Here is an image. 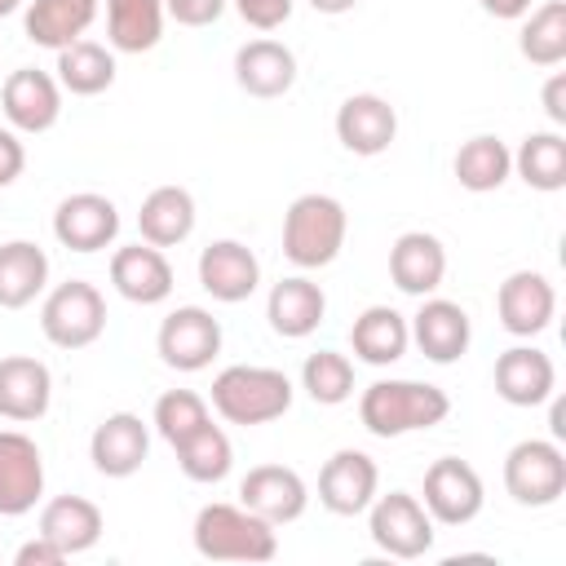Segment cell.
<instances>
[{"label":"cell","instance_id":"7","mask_svg":"<svg viewBox=\"0 0 566 566\" xmlns=\"http://www.w3.org/2000/svg\"><path fill=\"white\" fill-rule=\"evenodd\" d=\"M367 535L380 553L398 562H416L433 548V517L411 491H389V495L376 491V500L367 504Z\"/></svg>","mask_w":566,"mask_h":566},{"label":"cell","instance_id":"13","mask_svg":"<svg viewBox=\"0 0 566 566\" xmlns=\"http://www.w3.org/2000/svg\"><path fill=\"white\" fill-rule=\"evenodd\" d=\"M44 495V455L31 433L0 429V517H22Z\"/></svg>","mask_w":566,"mask_h":566},{"label":"cell","instance_id":"38","mask_svg":"<svg viewBox=\"0 0 566 566\" xmlns=\"http://www.w3.org/2000/svg\"><path fill=\"white\" fill-rule=\"evenodd\" d=\"M212 416H208V402L195 394V389H168V394H159L155 398V411H150V424H155V433L168 442V447H177L181 438H190L199 424H208Z\"/></svg>","mask_w":566,"mask_h":566},{"label":"cell","instance_id":"40","mask_svg":"<svg viewBox=\"0 0 566 566\" xmlns=\"http://www.w3.org/2000/svg\"><path fill=\"white\" fill-rule=\"evenodd\" d=\"M164 13L177 27H212L226 13V0H164Z\"/></svg>","mask_w":566,"mask_h":566},{"label":"cell","instance_id":"41","mask_svg":"<svg viewBox=\"0 0 566 566\" xmlns=\"http://www.w3.org/2000/svg\"><path fill=\"white\" fill-rule=\"evenodd\" d=\"M22 168H27V146L18 142L13 128H0V190L13 186L22 177Z\"/></svg>","mask_w":566,"mask_h":566},{"label":"cell","instance_id":"47","mask_svg":"<svg viewBox=\"0 0 566 566\" xmlns=\"http://www.w3.org/2000/svg\"><path fill=\"white\" fill-rule=\"evenodd\" d=\"M27 0H0V18H9V13H18Z\"/></svg>","mask_w":566,"mask_h":566},{"label":"cell","instance_id":"16","mask_svg":"<svg viewBox=\"0 0 566 566\" xmlns=\"http://www.w3.org/2000/svg\"><path fill=\"white\" fill-rule=\"evenodd\" d=\"M239 504L252 509L256 517H265L270 526H287L305 513L310 504V486L296 469L287 464H256L243 473L239 482Z\"/></svg>","mask_w":566,"mask_h":566},{"label":"cell","instance_id":"45","mask_svg":"<svg viewBox=\"0 0 566 566\" xmlns=\"http://www.w3.org/2000/svg\"><path fill=\"white\" fill-rule=\"evenodd\" d=\"M314 13H327V18H336V13H349L358 0H305Z\"/></svg>","mask_w":566,"mask_h":566},{"label":"cell","instance_id":"3","mask_svg":"<svg viewBox=\"0 0 566 566\" xmlns=\"http://www.w3.org/2000/svg\"><path fill=\"white\" fill-rule=\"evenodd\" d=\"M345 234H349V212L336 195L310 190V195H296L283 212V256L296 270L332 265L345 248Z\"/></svg>","mask_w":566,"mask_h":566},{"label":"cell","instance_id":"4","mask_svg":"<svg viewBox=\"0 0 566 566\" xmlns=\"http://www.w3.org/2000/svg\"><path fill=\"white\" fill-rule=\"evenodd\" d=\"M195 553L208 562H270L279 553V535L265 517H256L243 504H203L190 526Z\"/></svg>","mask_w":566,"mask_h":566},{"label":"cell","instance_id":"14","mask_svg":"<svg viewBox=\"0 0 566 566\" xmlns=\"http://www.w3.org/2000/svg\"><path fill=\"white\" fill-rule=\"evenodd\" d=\"M119 234V208L97 190H75L53 208V239L71 252H102Z\"/></svg>","mask_w":566,"mask_h":566},{"label":"cell","instance_id":"42","mask_svg":"<svg viewBox=\"0 0 566 566\" xmlns=\"http://www.w3.org/2000/svg\"><path fill=\"white\" fill-rule=\"evenodd\" d=\"M66 562V553L53 544V539H44L40 531H35V539H27L18 553H13V566H62Z\"/></svg>","mask_w":566,"mask_h":566},{"label":"cell","instance_id":"22","mask_svg":"<svg viewBox=\"0 0 566 566\" xmlns=\"http://www.w3.org/2000/svg\"><path fill=\"white\" fill-rule=\"evenodd\" d=\"M323 314H327V292H323L314 279H305V274L279 279V283L270 287V296H265L270 332L283 336V340H305V336H314L318 323H323Z\"/></svg>","mask_w":566,"mask_h":566},{"label":"cell","instance_id":"2","mask_svg":"<svg viewBox=\"0 0 566 566\" xmlns=\"http://www.w3.org/2000/svg\"><path fill=\"white\" fill-rule=\"evenodd\" d=\"M296 389L287 380V371L279 367H256V363H234V367H221L212 376V411L226 420V424H270L279 416H287Z\"/></svg>","mask_w":566,"mask_h":566},{"label":"cell","instance_id":"29","mask_svg":"<svg viewBox=\"0 0 566 566\" xmlns=\"http://www.w3.org/2000/svg\"><path fill=\"white\" fill-rule=\"evenodd\" d=\"M195 195L186 186H155L146 199H142V212H137V230L146 243L155 248H177L195 234Z\"/></svg>","mask_w":566,"mask_h":566},{"label":"cell","instance_id":"20","mask_svg":"<svg viewBox=\"0 0 566 566\" xmlns=\"http://www.w3.org/2000/svg\"><path fill=\"white\" fill-rule=\"evenodd\" d=\"M111 287L133 305H164L172 296V265L155 243H128L111 256Z\"/></svg>","mask_w":566,"mask_h":566},{"label":"cell","instance_id":"34","mask_svg":"<svg viewBox=\"0 0 566 566\" xmlns=\"http://www.w3.org/2000/svg\"><path fill=\"white\" fill-rule=\"evenodd\" d=\"M513 172L544 195H557L566 186V137L557 128L544 133H526L522 146L513 150Z\"/></svg>","mask_w":566,"mask_h":566},{"label":"cell","instance_id":"33","mask_svg":"<svg viewBox=\"0 0 566 566\" xmlns=\"http://www.w3.org/2000/svg\"><path fill=\"white\" fill-rule=\"evenodd\" d=\"M164 0H106V40L115 53H150L164 35Z\"/></svg>","mask_w":566,"mask_h":566},{"label":"cell","instance_id":"1","mask_svg":"<svg viewBox=\"0 0 566 566\" xmlns=\"http://www.w3.org/2000/svg\"><path fill=\"white\" fill-rule=\"evenodd\" d=\"M451 411L447 389L429 380H371L358 398V420L371 438H402L442 424Z\"/></svg>","mask_w":566,"mask_h":566},{"label":"cell","instance_id":"44","mask_svg":"<svg viewBox=\"0 0 566 566\" xmlns=\"http://www.w3.org/2000/svg\"><path fill=\"white\" fill-rule=\"evenodd\" d=\"M478 4H482V13H491V18H500V22H517V18L531 13L535 0H478Z\"/></svg>","mask_w":566,"mask_h":566},{"label":"cell","instance_id":"21","mask_svg":"<svg viewBox=\"0 0 566 566\" xmlns=\"http://www.w3.org/2000/svg\"><path fill=\"white\" fill-rule=\"evenodd\" d=\"M389 279L407 296H433L447 279V248L429 230H407L389 248Z\"/></svg>","mask_w":566,"mask_h":566},{"label":"cell","instance_id":"19","mask_svg":"<svg viewBox=\"0 0 566 566\" xmlns=\"http://www.w3.org/2000/svg\"><path fill=\"white\" fill-rule=\"evenodd\" d=\"M150 455V429L133 411H111L93 438H88V460L102 478H133Z\"/></svg>","mask_w":566,"mask_h":566},{"label":"cell","instance_id":"46","mask_svg":"<svg viewBox=\"0 0 566 566\" xmlns=\"http://www.w3.org/2000/svg\"><path fill=\"white\" fill-rule=\"evenodd\" d=\"M548 402H553V442H562V438H566V424H562V420H566V407H562L557 398H548Z\"/></svg>","mask_w":566,"mask_h":566},{"label":"cell","instance_id":"17","mask_svg":"<svg viewBox=\"0 0 566 566\" xmlns=\"http://www.w3.org/2000/svg\"><path fill=\"white\" fill-rule=\"evenodd\" d=\"M336 142L349 150V155H385L398 137V111L380 97V93H349L340 106H336Z\"/></svg>","mask_w":566,"mask_h":566},{"label":"cell","instance_id":"24","mask_svg":"<svg viewBox=\"0 0 566 566\" xmlns=\"http://www.w3.org/2000/svg\"><path fill=\"white\" fill-rule=\"evenodd\" d=\"M234 84L248 93V97H283L292 84H296V53L283 44V40H248L239 44L234 53Z\"/></svg>","mask_w":566,"mask_h":566},{"label":"cell","instance_id":"12","mask_svg":"<svg viewBox=\"0 0 566 566\" xmlns=\"http://www.w3.org/2000/svg\"><path fill=\"white\" fill-rule=\"evenodd\" d=\"M407 327H411V345L438 367L464 358L469 340H473L469 310L460 301H447V296H420V310L407 318Z\"/></svg>","mask_w":566,"mask_h":566},{"label":"cell","instance_id":"10","mask_svg":"<svg viewBox=\"0 0 566 566\" xmlns=\"http://www.w3.org/2000/svg\"><path fill=\"white\" fill-rule=\"evenodd\" d=\"M380 491V469L367 451L358 447H340L323 460L318 469V504L336 517H358L367 513V504Z\"/></svg>","mask_w":566,"mask_h":566},{"label":"cell","instance_id":"30","mask_svg":"<svg viewBox=\"0 0 566 566\" xmlns=\"http://www.w3.org/2000/svg\"><path fill=\"white\" fill-rule=\"evenodd\" d=\"M49 287V256L31 239L0 243V310H27Z\"/></svg>","mask_w":566,"mask_h":566},{"label":"cell","instance_id":"23","mask_svg":"<svg viewBox=\"0 0 566 566\" xmlns=\"http://www.w3.org/2000/svg\"><path fill=\"white\" fill-rule=\"evenodd\" d=\"M495 394L509 407H539L557 394V367L535 345H513L495 358Z\"/></svg>","mask_w":566,"mask_h":566},{"label":"cell","instance_id":"28","mask_svg":"<svg viewBox=\"0 0 566 566\" xmlns=\"http://www.w3.org/2000/svg\"><path fill=\"white\" fill-rule=\"evenodd\" d=\"M102 0H27V18L22 31L31 44L40 49H66L71 40H84V31L93 27Z\"/></svg>","mask_w":566,"mask_h":566},{"label":"cell","instance_id":"15","mask_svg":"<svg viewBox=\"0 0 566 566\" xmlns=\"http://www.w3.org/2000/svg\"><path fill=\"white\" fill-rule=\"evenodd\" d=\"M495 314H500V327L509 336L531 340V336L548 332V323L557 314V292H553L548 274H539V270H513L500 283V292H495Z\"/></svg>","mask_w":566,"mask_h":566},{"label":"cell","instance_id":"25","mask_svg":"<svg viewBox=\"0 0 566 566\" xmlns=\"http://www.w3.org/2000/svg\"><path fill=\"white\" fill-rule=\"evenodd\" d=\"M53 402V371L31 354H4L0 358V416L31 424Z\"/></svg>","mask_w":566,"mask_h":566},{"label":"cell","instance_id":"9","mask_svg":"<svg viewBox=\"0 0 566 566\" xmlns=\"http://www.w3.org/2000/svg\"><path fill=\"white\" fill-rule=\"evenodd\" d=\"M155 349H159L164 367H172V371H203L221 354V323L203 305H177L159 323Z\"/></svg>","mask_w":566,"mask_h":566},{"label":"cell","instance_id":"39","mask_svg":"<svg viewBox=\"0 0 566 566\" xmlns=\"http://www.w3.org/2000/svg\"><path fill=\"white\" fill-rule=\"evenodd\" d=\"M292 4H296V0H234L239 18H243L252 31H279V27L292 18Z\"/></svg>","mask_w":566,"mask_h":566},{"label":"cell","instance_id":"36","mask_svg":"<svg viewBox=\"0 0 566 566\" xmlns=\"http://www.w3.org/2000/svg\"><path fill=\"white\" fill-rule=\"evenodd\" d=\"M517 49L531 66H562L566 62V0H544L522 18Z\"/></svg>","mask_w":566,"mask_h":566},{"label":"cell","instance_id":"27","mask_svg":"<svg viewBox=\"0 0 566 566\" xmlns=\"http://www.w3.org/2000/svg\"><path fill=\"white\" fill-rule=\"evenodd\" d=\"M106 531V517L93 500L84 495H53L44 509H40V535L53 539L66 557L75 553H88Z\"/></svg>","mask_w":566,"mask_h":566},{"label":"cell","instance_id":"35","mask_svg":"<svg viewBox=\"0 0 566 566\" xmlns=\"http://www.w3.org/2000/svg\"><path fill=\"white\" fill-rule=\"evenodd\" d=\"M172 451H177L181 473H186L190 482H199V486H212V482L230 478V469H234V447H230L226 429L212 424V420L199 424L190 438H181Z\"/></svg>","mask_w":566,"mask_h":566},{"label":"cell","instance_id":"32","mask_svg":"<svg viewBox=\"0 0 566 566\" xmlns=\"http://www.w3.org/2000/svg\"><path fill=\"white\" fill-rule=\"evenodd\" d=\"M451 172H455V181L464 190L491 195V190H500L513 177V150L495 133H478V137L460 142V150L451 159Z\"/></svg>","mask_w":566,"mask_h":566},{"label":"cell","instance_id":"6","mask_svg":"<svg viewBox=\"0 0 566 566\" xmlns=\"http://www.w3.org/2000/svg\"><path fill=\"white\" fill-rule=\"evenodd\" d=\"M504 491L522 509H548L566 491V451L553 438H522L504 455Z\"/></svg>","mask_w":566,"mask_h":566},{"label":"cell","instance_id":"43","mask_svg":"<svg viewBox=\"0 0 566 566\" xmlns=\"http://www.w3.org/2000/svg\"><path fill=\"white\" fill-rule=\"evenodd\" d=\"M544 115L562 128L566 124V71H553L544 84Z\"/></svg>","mask_w":566,"mask_h":566},{"label":"cell","instance_id":"37","mask_svg":"<svg viewBox=\"0 0 566 566\" xmlns=\"http://www.w3.org/2000/svg\"><path fill=\"white\" fill-rule=\"evenodd\" d=\"M301 389L318 407H340L354 398V363L336 349H318L301 363Z\"/></svg>","mask_w":566,"mask_h":566},{"label":"cell","instance_id":"5","mask_svg":"<svg viewBox=\"0 0 566 566\" xmlns=\"http://www.w3.org/2000/svg\"><path fill=\"white\" fill-rule=\"evenodd\" d=\"M40 332L57 349H88L106 332V296L88 279L57 283L40 305Z\"/></svg>","mask_w":566,"mask_h":566},{"label":"cell","instance_id":"18","mask_svg":"<svg viewBox=\"0 0 566 566\" xmlns=\"http://www.w3.org/2000/svg\"><path fill=\"white\" fill-rule=\"evenodd\" d=\"M199 287L221 301V305H239L261 287V261L248 243L239 239H212L199 252Z\"/></svg>","mask_w":566,"mask_h":566},{"label":"cell","instance_id":"31","mask_svg":"<svg viewBox=\"0 0 566 566\" xmlns=\"http://www.w3.org/2000/svg\"><path fill=\"white\" fill-rule=\"evenodd\" d=\"M57 84L71 97H97L115 84V49L97 44V40H71L66 49H57Z\"/></svg>","mask_w":566,"mask_h":566},{"label":"cell","instance_id":"11","mask_svg":"<svg viewBox=\"0 0 566 566\" xmlns=\"http://www.w3.org/2000/svg\"><path fill=\"white\" fill-rule=\"evenodd\" d=\"M0 106H4V119H9L13 133L40 137V133H49L62 119V84L49 71L18 66L0 84Z\"/></svg>","mask_w":566,"mask_h":566},{"label":"cell","instance_id":"8","mask_svg":"<svg viewBox=\"0 0 566 566\" xmlns=\"http://www.w3.org/2000/svg\"><path fill=\"white\" fill-rule=\"evenodd\" d=\"M420 504L429 509V517L438 526H469L482 504H486V486L478 478V469L460 455H442L424 469V491Z\"/></svg>","mask_w":566,"mask_h":566},{"label":"cell","instance_id":"26","mask_svg":"<svg viewBox=\"0 0 566 566\" xmlns=\"http://www.w3.org/2000/svg\"><path fill=\"white\" fill-rule=\"evenodd\" d=\"M407 345H411V327H407V314H398L394 305H367L349 327V349L367 367L398 363Z\"/></svg>","mask_w":566,"mask_h":566}]
</instances>
